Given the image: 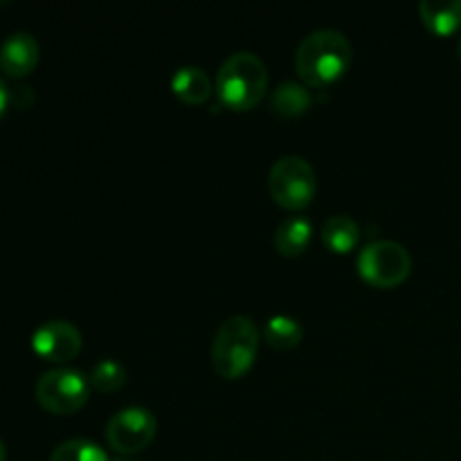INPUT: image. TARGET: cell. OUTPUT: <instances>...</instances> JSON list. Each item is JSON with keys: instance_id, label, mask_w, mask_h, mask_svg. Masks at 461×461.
<instances>
[{"instance_id": "cell-17", "label": "cell", "mask_w": 461, "mask_h": 461, "mask_svg": "<svg viewBox=\"0 0 461 461\" xmlns=\"http://www.w3.org/2000/svg\"><path fill=\"white\" fill-rule=\"evenodd\" d=\"M126 383V369L120 360L102 358L90 372V385L99 392H115Z\"/></svg>"}, {"instance_id": "cell-2", "label": "cell", "mask_w": 461, "mask_h": 461, "mask_svg": "<svg viewBox=\"0 0 461 461\" xmlns=\"http://www.w3.org/2000/svg\"><path fill=\"white\" fill-rule=\"evenodd\" d=\"M216 95L221 102L237 111L255 108L264 99L268 88V70L266 63L255 52H232L216 72Z\"/></svg>"}, {"instance_id": "cell-16", "label": "cell", "mask_w": 461, "mask_h": 461, "mask_svg": "<svg viewBox=\"0 0 461 461\" xmlns=\"http://www.w3.org/2000/svg\"><path fill=\"white\" fill-rule=\"evenodd\" d=\"M50 461H111V457L97 441L75 437L59 444L50 455Z\"/></svg>"}, {"instance_id": "cell-9", "label": "cell", "mask_w": 461, "mask_h": 461, "mask_svg": "<svg viewBox=\"0 0 461 461\" xmlns=\"http://www.w3.org/2000/svg\"><path fill=\"white\" fill-rule=\"evenodd\" d=\"M41 57L39 41L30 32H14L0 45V70L9 79L27 77L36 68Z\"/></svg>"}, {"instance_id": "cell-14", "label": "cell", "mask_w": 461, "mask_h": 461, "mask_svg": "<svg viewBox=\"0 0 461 461\" xmlns=\"http://www.w3.org/2000/svg\"><path fill=\"white\" fill-rule=\"evenodd\" d=\"M360 239V228L351 216L333 214L322 223V241L333 252L354 250Z\"/></svg>"}, {"instance_id": "cell-10", "label": "cell", "mask_w": 461, "mask_h": 461, "mask_svg": "<svg viewBox=\"0 0 461 461\" xmlns=\"http://www.w3.org/2000/svg\"><path fill=\"white\" fill-rule=\"evenodd\" d=\"M423 25L439 36H450L461 27V0H421Z\"/></svg>"}, {"instance_id": "cell-6", "label": "cell", "mask_w": 461, "mask_h": 461, "mask_svg": "<svg viewBox=\"0 0 461 461\" xmlns=\"http://www.w3.org/2000/svg\"><path fill=\"white\" fill-rule=\"evenodd\" d=\"M90 378L81 369L54 367L36 381V401L52 414H72L88 401Z\"/></svg>"}, {"instance_id": "cell-1", "label": "cell", "mask_w": 461, "mask_h": 461, "mask_svg": "<svg viewBox=\"0 0 461 461\" xmlns=\"http://www.w3.org/2000/svg\"><path fill=\"white\" fill-rule=\"evenodd\" d=\"M351 57H354V50L340 30L320 27L306 34L297 45V75L313 88H324L345 75Z\"/></svg>"}, {"instance_id": "cell-3", "label": "cell", "mask_w": 461, "mask_h": 461, "mask_svg": "<svg viewBox=\"0 0 461 461\" xmlns=\"http://www.w3.org/2000/svg\"><path fill=\"white\" fill-rule=\"evenodd\" d=\"M259 351V329L248 315H230L212 340V367L219 376L241 378L252 367Z\"/></svg>"}, {"instance_id": "cell-8", "label": "cell", "mask_w": 461, "mask_h": 461, "mask_svg": "<svg viewBox=\"0 0 461 461\" xmlns=\"http://www.w3.org/2000/svg\"><path fill=\"white\" fill-rule=\"evenodd\" d=\"M32 349L48 363H68L81 351V333L68 320H50L32 333Z\"/></svg>"}, {"instance_id": "cell-20", "label": "cell", "mask_w": 461, "mask_h": 461, "mask_svg": "<svg viewBox=\"0 0 461 461\" xmlns=\"http://www.w3.org/2000/svg\"><path fill=\"white\" fill-rule=\"evenodd\" d=\"M457 54H459V61H461V36H459V43H457Z\"/></svg>"}, {"instance_id": "cell-18", "label": "cell", "mask_w": 461, "mask_h": 461, "mask_svg": "<svg viewBox=\"0 0 461 461\" xmlns=\"http://www.w3.org/2000/svg\"><path fill=\"white\" fill-rule=\"evenodd\" d=\"M9 102H12V93H9L7 84H5V79L0 77V120H3V115L7 113Z\"/></svg>"}, {"instance_id": "cell-4", "label": "cell", "mask_w": 461, "mask_h": 461, "mask_svg": "<svg viewBox=\"0 0 461 461\" xmlns=\"http://www.w3.org/2000/svg\"><path fill=\"white\" fill-rule=\"evenodd\" d=\"M268 192L288 210H302L318 192V176L302 156H282L268 171Z\"/></svg>"}, {"instance_id": "cell-5", "label": "cell", "mask_w": 461, "mask_h": 461, "mask_svg": "<svg viewBox=\"0 0 461 461\" xmlns=\"http://www.w3.org/2000/svg\"><path fill=\"white\" fill-rule=\"evenodd\" d=\"M358 275L378 288H392L403 282L412 270V257L408 248L401 246L392 239H378V241L367 243L358 252L356 259Z\"/></svg>"}, {"instance_id": "cell-12", "label": "cell", "mask_w": 461, "mask_h": 461, "mask_svg": "<svg viewBox=\"0 0 461 461\" xmlns=\"http://www.w3.org/2000/svg\"><path fill=\"white\" fill-rule=\"evenodd\" d=\"M313 237V223L309 216H288L275 230V246L282 255L297 257L306 250Z\"/></svg>"}, {"instance_id": "cell-11", "label": "cell", "mask_w": 461, "mask_h": 461, "mask_svg": "<svg viewBox=\"0 0 461 461\" xmlns=\"http://www.w3.org/2000/svg\"><path fill=\"white\" fill-rule=\"evenodd\" d=\"M171 90L176 97H180L187 104H203L210 99L212 86L210 75L198 66H180L171 75Z\"/></svg>"}, {"instance_id": "cell-19", "label": "cell", "mask_w": 461, "mask_h": 461, "mask_svg": "<svg viewBox=\"0 0 461 461\" xmlns=\"http://www.w3.org/2000/svg\"><path fill=\"white\" fill-rule=\"evenodd\" d=\"M0 461H7V450H5L3 439H0Z\"/></svg>"}, {"instance_id": "cell-13", "label": "cell", "mask_w": 461, "mask_h": 461, "mask_svg": "<svg viewBox=\"0 0 461 461\" xmlns=\"http://www.w3.org/2000/svg\"><path fill=\"white\" fill-rule=\"evenodd\" d=\"M270 104H273V111L282 117H297L302 113H306L313 104L311 97V90L306 86L297 84V81H282L277 88L270 95Z\"/></svg>"}, {"instance_id": "cell-21", "label": "cell", "mask_w": 461, "mask_h": 461, "mask_svg": "<svg viewBox=\"0 0 461 461\" xmlns=\"http://www.w3.org/2000/svg\"><path fill=\"white\" fill-rule=\"evenodd\" d=\"M115 461H126V459H115Z\"/></svg>"}, {"instance_id": "cell-15", "label": "cell", "mask_w": 461, "mask_h": 461, "mask_svg": "<svg viewBox=\"0 0 461 461\" xmlns=\"http://www.w3.org/2000/svg\"><path fill=\"white\" fill-rule=\"evenodd\" d=\"M264 338L273 349H293L304 338V329L293 315L277 313L264 324Z\"/></svg>"}, {"instance_id": "cell-7", "label": "cell", "mask_w": 461, "mask_h": 461, "mask_svg": "<svg viewBox=\"0 0 461 461\" xmlns=\"http://www.w3.org/2000/svg\"><path fill=\"white\" fill-rule=\"evenodd\" d=\"M158 430V419L144 405H129L122 408L108 419L106 435L108 446L120 455H133L147 448Z\"/></svg>"}]
</instances>
